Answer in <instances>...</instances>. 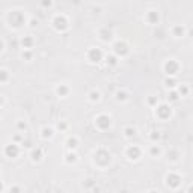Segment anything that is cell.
Here are the masks:
<instances>
[{
  "mask_svg": "<svg viewBox=\"0 0 193 193\" xmlns=\"http://www.w3.org/2000/svg\"><path fill=\"white\" fill-rule=\"evenodd\" d=\"M95 125H98L101 130H106V128H109L112 125V119L107 115H100L95 119Z\"/></svg>",
  "mask_w": 193,
  "mask_h": 193,
  "instance_id": "cell-1",
  "label": "cell"
},
{
  "mask_svg": "<svg viewBox=\"0 0 193 193\" xmlns=\"http://www.w3.org/2000/svg\"><path fill=\"white\" fill-rule=\"evenodd\" d=\"M155 115L159 118H162V119H166L168 116H171V107L166 106V104H162L160 107L155 109Z\"/></svg>",
  "mask_w": 193,
  "mask_h": 193,
  "instance_id": "cell-2",
  "label": "cell"
},
{
  "mask_svg": "<svg viewBox=\"0 0 193 193\" xmlns=\"http://www.w3.org/2000/svg\"><path fill=\"white\" fill-rule=\"evenodd\" d=\"M87 57H89L91 62H100L101 57H103V53H101V50H100V48L92 47V48L89 50V53H87Z\"/></svg>",
  "mask_w": 193,
  "mask_h": 193,
  "instance_id": "cell-3",
  "label": "cell"
},
{
  "mask_svg": "<svg viewBox=\"0 0 193 193\" xmlns=\"http://www.w3.org/2000/svg\"><path fill=\"white\" fill-rule=\"evenodd\" d=\"M125 154H127V157H128L130 160H137L139 157H140V150H139L136 145H133V146H128L127 148V152Z\"/></svg>",
  "mask_w": 193,
  "mask_h": 193,
  "instance_id": "cell-4",
  "label": "cell"
},
{
  "mask_svg": "<svg viewBox=\"0 0 193 193\" xmlns=\"http://www.w3.org/2000/svg\"><path fill=\"white\" fill-rule=\"evenodd\" d=\"M164 69H166V73H168L169 76H173L178 71V64L173 62V60H168V62L164 64Z\"/></svg>",
  "mask_w": 193,
  "mask_h": 193,
  "instance_id": "cell-5",
  "label": "cell"
},
{
  "mask_svg": "<svg viewBox=\"0 0 193 193\" xmlns=\"http://www.w3.org/2000/svg\"><path fill=\"white\" fill-rule=\"evenodd\" d=\"M5 152H6V155H8V157H11V159H14V157H17V155H18V152H20V148H18V145L12 143V145H8V146H6Z\"/></svg>",
  "mask_w": 193,
  "mask_h": 193,
  "instance_id": "cell-6",
  "label": "cell"
},
{
  "mask_svg": "<svg viewBox=\"0 0 193 193\" xmlns=\"http://www.w3.org/2000/svg\"><path fill=\"white\" fill-rule=\"evenodd\" d=\"M166 184H168V186H173V187L180 186V177L178 175H173V173L168 175V177H166Z\"/></svg>",
  "mask_w": 193,
  "mask_h": 193,
  "instance_id": "cell-7",
  "label": "cell"
},
{
  "mask_svg": "<svg viewBox=\"0 0 193 193\" xmlns=\"http://www.w3.org/2000/svg\"><path fill=\"white\" fill-rule=\"evenodd\" d=\"M30 157H32L33 162H39V160L42 159V151H41V148H35V150H32Z\"/></svg>",
  "mask_w": 193,
  "mask_h": 193,
  "instance_id": "cell-8",
  "label": "cell"
},
{
  "mask_svg": "<svg viewBox=\"0 0 193 193\" xmlns=\"http://www.w3.org/2000/svg\"><path fill=\"white\" fill-rule=\"evenodd\" d=\"M56 92L60 95V96H65L68 92H69V89L65 86V85H60V86H57V89H56Z\"/></svg>",
  "mask_w": 193,
  "mask_h": 193,
  "instance_id": "cell-9",
  "label": "cell"
},
{
  "mask_svg": "<svg viewBox=\"0 0 193 193\" xmlns=\"http://www.w3.org/2000/svg\"><path fill=\"white\" fill-rule=\"evenodd\" d=\"M66 146L69 148V150H76V146H77V139L76 137H69L66 140Z\"/></svg>",
  "mask_w": 193,
  "mask_h": 193,
  "instance_id": "cell-10",
  "label": "cell"
},
{
  "mask_svg": "<svg viewBox=\"0 0 193 193\" xmlns=\"http://www.w3.org/2000/svg\"><path fill=\"white\" fill-rule=\"evenodd\" d=\"M51 136H53V130H51V128H42V137L44 139H47V137H51Z\"/></svg>",
  "mask_w": 193,
  "mask_h": 193,
  "instance_id": "cell-11",
  "label": "cell"
},
{
  "mask_svg": "<svg viewBox=\"0 0 193 193\" xmlns=\"http://www.w3.org/2000/svg\"><path fill=\"white\" fill-rule=\"evenodd\" d=\"M89 100H91V101H98V100H100V92H98V91H92V92L89 94Z\"/></svg>",
  "mask_w": 193,
  "mask_h": 193,
  "instance_id": "cell-12",
  "label": "cell"
},
{
  "mask_svg": "<svg viewBox=\"0 0 193 193\" xmlns=\"http://www.w3.org/2000/svg\"><path fill=\"white\" fill-rule=\"evenodd\" d=\"M115 48H116V53H121V51H122V55L128 53V50L125 48V45H121V44H116V45H115Z\"/></svg>",
  "mask_w": 193,
  "mask_h": 193,
  "instance_id": "cell-13",
  "label": "cell"
},
{
  "mask_svg": "<svg viewBox=\"0 0 193 193\" xmlns=\"http://www.w3.org/2000/svg\"><path fill=\"white\" fill-rule=\"evenodd\" d=\"M8 77H9V74H8L6 69H0V82H6Z\"/></svg>",
  "mask_w": 193,
  "mask_h": 193,
  "instance_id": "cell-14",
  "label": "cell"
},
{
  "mask_svg": "<svg viewBox=\"0 0 193 193\" xmlns=\"http://www.w3.org/2000/svg\"><path fill=\"white\" fill-rule=\"evenodd\" d=\"M124 131H125V136H127V137H131V136H134V134H136V130H134V128H131V127H127Z\"/></svg>",
  "mask_w": 193,
  "mask_h": 193,
  "instance_id": "cell-15",
  "label": "cell"
},
{
  "mask_svg": "<svg viewBox=\"0 0 193 193\" xmlns=\"http://www.w3.org/2000/svg\"><path fill=\"white\" fill-rule=\"evenodd\" d=\"M151 154H152V155H159V154H160V148L155 146V145H152V146H151Z\"/></svg>",
  "mask_w": 193,
  "mask_h": 193,
  "instance_id": "cell-16",
  "label": "cell"
},
{
  "mask_svg": "<svg viewBox=\"0 0 193 193\" xmlns=\"http://www.w3.org/2000/svg\"><path fill=\"white\" fill-rule=\"evenodd\" d=\"M107 64H110V65H116V57H113V56L107 57Z\"/></svg>",
  "mask_w": 193,
  "mask_h": 193,
  "instance_id": "cell-17",
  "label": "cell"
},
{
  "mask_svg": "<svg viewBox=\"0 0 193 193\" xmlns=\"http://www.w3.org/2000/svg\"><path fill=\"white\" fill-rule=\"evenodd\" d=\"M171 100H172V101H177V100H178V94H177V92H172V94H171Z\"/></svg>",
  "mask_w": 193,
  "mask_h": 193,
  "instance_id": "cell-18",
  "label": "cell"
},
{
  "mask_svg": "<svg viewBox=\"0 0 193 193\" xmlns=\"http://www.w3.org/2000/svg\"><path fill=\"white\" fill-rule=\"evenodd\" d=\"M151 137H152L154 140H157V139H159V137H160V134H159V131H152V134H151Z\"/></svg>",
  "mask_w": 193,
  "mask_h": 193,
  "instance_id": "cell-19",
  "label": "cell"
},
{
  "mask_svg": "<svg viewBox=\"0 0 193 193\" xmlns=\"http://www.w3.org/2000/svg\"><path fill=\"white\" fill-rule=\"evenodd\" d=\"M11 193H20V187H17V186H15L14 189L11 187Z\"/></svg>",
  "mask_w": 193,
  "mask_h": 193,
  "instance_id": "cell-20",
  "label": "cell"
},
{
  "mask_svg": "<svg viewBox=\"0 0 193 193\" xmlns=\"http://www.w3.org/2000/svg\"><path fill=\"white\" fill-rule=\"evenodd\" d=\"M18 128H26V124L24 122H18Z\"/></svg>",
  "mask_w": 193,
  "mask_h": 193,
  "instance_id": "cell-21",
  "label": "cell"
},
{
  "mask_svg": "<svg viewBox=\"0 0 193 193\" xmlns=\"http://www.w3.org/2000/svg\"><path fill=\"white\" fill-rule=\"evenodd\" d=\"M2 50H3V41L0 39V51H2Z\"/></svg>",
  "mask_w": 193,
  "mask_h": 193,
  "instance_id": "cell-22",
  "label": "cell"
},
{
  "mask_svg": "<svg viewBox=\"0 0 193 193\" xmlns=\"http://www.w3.org/2000/svg\"><path fill=\"white\" fill-rule=\"evenodd\" d=\"M2 190H3V184L0 183V193H2Z\"/></svg>",
  "mask_w": 193,
  "mask_h": 193,
  "instance_id": "cell-23",
  "label": "cell"
},
{
  "mask_svg": "<svg viewBox=\"0 0 193 193\" xmlns=\"http://www.w3.org/2000/svg\"><path fill=\"white\" fill-rule=\"evenodd\" d=\"M150 193H159V192H155V190H151V192H150Z\"/></svg>",
  "mask_w": 193,
  "mask_h": 193,
  "instance_id": "cell-24",
  "label": "cell"
}]
</instances>
